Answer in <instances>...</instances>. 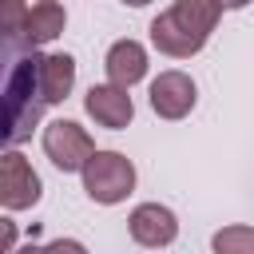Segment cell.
<instances>
[{"label": "cell", "instance_id": "1", "mask_svg": "<svg viewBox=\"0 0 254 254\" xmlns=\"http://www.w3.org/2000/svg\"><path fill=\"white\" fill-rule=\"evenodd\" d=\"M4 56H8V67H4V107H8V147L24 143L40 119V107H44V87H40V60L36 52H24L20 48V36H4Z\"/></svg>", "mask_w": 254, "mask_h": 254}, {"label": "cell", "instance_id": "4", "mask_svg": "<svg viewBox=\"0 0 254 254\" xmlns=\"http://www.w3.org/2000/svg\"><path fill=\"white\" fill-rule=\"evenodd\" d=\"M44 151L67 175V171H83L87 167V159L95 155V143L75 119H56V123L44 127Z\"/></svg>", "mask_w": 254, "mask_h": 254}, {"label": "cell", "instance_id": "2", "mask_svg": "<svg viewBox=\"0 0 254 254\" xmlns=\"http://www.w3.org/2000/svg\"><path fill=\"white\" fill-rule=\"evenodd\" d=\"M218 16H222L218 0H175L171 12L151 20V44L163 56L187 60V56L202 52V44L210 40Z\"/></svg>", "mask_w": 254, "mask_h": 254}, {"label": "cell", "instance_id": "8", "mask_svg": "<svg viewBox=\"0 0 254 254\" xmlns=\"http://www.w3.org/2000/svg\"><path fill=\"white\" fill-rule=\"evenodd\" d=\"M194 79L187 71H163L155 83H151V107L159 119H183L190 115L194 107Z\"/></svg>", "mask_w": 254, "mask_h": 254}, {"label": "cell", "instance_id": "10", "mask_svg": "<svg viewBox=\"0 0 254 254\" xmlns=\"http://www.w3.org/2000/svg\"><path fill=\"white\" fill-rule=\"evenodd\" d=\"M40 87H44V103H64L67 91L75 87V60L67 52H52L40 60Z\"/></svg>", "mask_w": 254, "mask_h": 254}, {"label": "cell", "instance_id": "11", "mask_svg": "<svg viewBox=\"0 0 254 254\" xmlns=\"http://www.w3.org/2000/svg\"><path fill=\"white\" fill-rule=\"evenodd\" d=\"M64 24H67V12H64V4H56V0H40L32 12H28V28H24V44H52L60 32H64Z\"/></svg>", "mask_w": 254, "mask_h": 254}, {"label": "cell", "instance_id": "14", "mask_svg": "<svg viewBox=\"0 0 254 254\" xmlns=\"http://www.w3.org/2000/svg\"><path fill=\"white\" fill-rule=\"evenodd\" d=\"M44 254H87V250H83V242H75V238H56V242L44 246Z\"/></svg>", "mask_w": 254, "mask_h": 254}, {"label": "cell", "instance_id": "3", "mask_svg": "<svg viewBox=\"0 0 254 254\" xmlns=\"http://www.w3.org/2000/svg\"><path fill=\"white\" fill-rule=\"evenodd\" d=\"M79 175H83L87 198H95V202H103V206H115V202H123V198L135 190V167H131V159L119 155V151H95Z\"/></svg>", "mask_w": 254, "mask_h": 254}, {"label": "cell", "instance_id": "9", "mask_svg": "<svg viewBox=\"0 0 254 254\" xmlns=\"http://www.w3.org/2000/svg\"><path fill=\"white\" fill-rule=\"evenodd\" d=\"M103 67H107V79H111V83L131 87V83H139V79L147 75V52H143L139 40H115V44L107 48Z\"/></svg>", "mask_w": 254, "mask_h": 254}, {"label": "cell", "instance_id": "7", "mask_svg": "<svg viewBox=\"0 0 254 254\" xmlns=\"http://www.w3.org/2000/svg\"><path fill=\"white\" fill-rule=\"evenodd\" d=\"M127 230L139 246L159 250V246H171L179 238V218H175V210H167L159 202H139L127 218Z\"/></svg>", "mask_w": 254, "mask_h": 254}, {"label": "cell", "instance_id": "6", "mask_svg": "<svg viewBox=\"0 0 254 254\" xmlns=\"http://www.w3.org/2000/svg\"><path fill=\"white\" fill-rule=\"evenodd\" d=\"M83 107L107 131H123L135 119V103H131L127 87H119V83H91L87 95H83Z\"/></svg>", "mask_w": 254, "mask_h": 254}, {"label": "cell", "instance_id": "17", "mask_svg": "<svg viewBox=\"0 0 254 254\" xmlns=\"http://www.w3.org/2000/svg\"><path fill=\"white\" fill-rule=\"evenodd\" d=\"M218 4H222V8H246L250 0H218Z\"/></svg>", "mask_w": 254, "mask_h": 254}, {"label": "cell", "instance_id": "13", "mask_svg": "<svg viewBox=\"0 0 254 254\" xmlns=\"http://www.w3.org/2000/svg\"><path fill=\"white\" fill-rule=\"evenodd\" d=\"M0 8H4V36H24V28H28L24 0H0Z\"/></svg>", "mask_w": 254, "mask_h": 254}, {"label": "cell", "instance_id": "15", "mask_svg": "<svg viewBox=\"0 0 254 254\" xmlns=\"http://www.w3.org/2000/svg\"><path fill=\"white\" fill-rule=\"evenodd\" d=\"M12 242H16V226L4 218V254H12Z\"/></svg>", "mask_w": 254, "mask_h": 254}, {"label": "cell", "instance_id": "5", "mask_svg": "<svg viewBox=\"0 0 254 254\" xmlns=\"http://www.w3.org/2000/svg\"><path fill=\"white\" fill-rule=\"evenodd\" d=\"M0 202L4 210H28L40 202V175L20 151H4L0 159Z\"/></svg>", "mask_w": 254, "mask_h": 254}, {"label": "cell", "instance_id": "12", "mask_svg": "<svg viewBox=\"0 0 254 254\" xmlns=\"http://www.w3.org/2000/svg\"><path fill=\"white\" fill-rule=\"evenodd\" d=\"M214 254H254V226H222L210 238Z\"/></svg>", "mask_w": 254, "mask_h": 254}, {"label": "cell", "instance_id": "18", "mask_svg": "<svg viewBox=\"0 0 254 254\" xmlns=\"http://www.w3.org/2000/svg\"><path fill=\"white\" fill-rule=\"evenodd\" d=\"M123 4H131V8H143V4H151V0H123Z\"/></svg>", "mask_w": 254, "mask_h": 254}, {"label": "cell", "instance_id": "16", "mask_svg": "<svg viewBox=\"0 0 254 254\" xmlns=\"http://www.w3.org/2000/svg\"><path fill=\"white\" fill-rule=\"evenodd\" d=\"M12 254H44V246H32V242H28V246H20V250H12Z\"/></svg>", "mask_w": 254, "mask_h": 254}]
</instances>
